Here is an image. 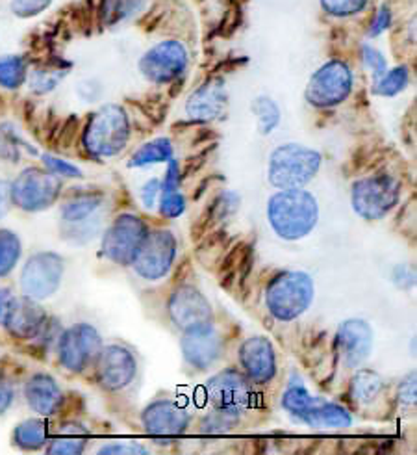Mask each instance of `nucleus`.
I'll list each match as a JSON object with an SVG mask.
<instances>
[{
    "label": "nucleus",
    "mask_w": 417,
    "mask_h": 455,
    "mask_svg": "<svg viewBox=\"0 0 417 455\" xmlns=\"http://www.w3.org/2000/svg\"><path fill=\"white\" fill-rule=\"evenodd\" d=\"M269 221L275 233L286 240H299L314 229L319 211L318 201L304 190H284L269 201Z\"/></svg>",
    "instance_id": "f257e3e1"
},
{
    "label": "nucleus",
    "mask_w": 417,
    "mask_h": 455,
    "mask_svg": "<svg viewBox=\"0 0 417 455\" xmlns=\"http://www.w3.org/2000/svg\"><path fill=\"white\" fill-rule=\"evenodd\" d=\"M130 138L129 116L117 105L102 107L88 123L83 148L97 158L114 156L127 148Z\"/></svg>",
    "instance_id": "f03ea898"
},
{
    "label": "nucleus",
    "mask_w": 417,
    "mask_h": 455,
    "mask_svg": "<svg viewBox=\"0 0 417 455\" xmlns=\"http://www.w3.org/2000/svg\"><path fill=\"white\" fill-rule=\"evenodd\" d=\"M321 155L297 143H287L275 149L269 162V180L275 188L297 190L316 177Z\"/></svg>",
    "instance_id": "7ed1b4c3"
},
{
    "label": "nucleus",
    "mask_w": 417,
    "mask_h": 455,
    "mask_svg": "<svg viewBox=\"0 0 417 455\" xmlns=\"http://www.w3.org/2000/svg\"><path fill=\"white\" fill-rule=\"evenodd\" d=\"M314 299V281L303 272H287L271 281L267 308L280 322L299 318Z\"/></svg>",
    "instance_id": "20e7f679"
},
{
    "label": "nucleus",
    "mask_w": 417,
    "mask_h": 455,
    "mask_svg": "<svg viewBox=\"0 0 417 455\" xmlns=\"http://www.w3.org/2000/svg\"><path fill=\"white\" fill-rule=\"evenodd\" d=\"M401 197V182L393 175H373L352 184V209L364 220H381L395 209Z\"/></svg>",
    "instance_id": "39448f33"
},
{
    "label": "nucleus",
    "mask_w": 417,
    "mask_h": 455,
    "mask_svg": "<svg viewBox=\"0 0 417 455\" xmlns=\"http://www.w3.org/2000/svg\"><path fill=\"white\" fill-rule=\"evenodd\" d=\"M59 192L61 182L58 175L39 168L25 170L13 180V184H10L12 203L28 212L49 209L56 203Z\"/></svg>",
    "instance_id": "423d86ee"
},
{
    "label": "nucleus",
    "mask_w": 417,
    "mask_h": 455,
    "mask_svg": "<svg viewBox=\"0 0 417 455\" xmlns=\"http://www.w3.org/2000/svg\"><path fill=\"white\" fill-rule=\"evenodd\" d=\"M352 90V75L343 61L332 60L319 68L306 86V100L316 108L338 107Z\"/></svg>",
    "instance_id": "0eeeda50"
},
{
    "label": "nucleus",
    "mask_w": 417,
    "mask_h": 455,
    "mask_svg": "<svg viewBox=\"0 0 417 455\" xmlns=\"http://www.w3.org/2000/svg\"><path fill=\"white\" fill-rule=\"evenodd\" d=\"M175 255L177 238L171 231L158 229L145 235L132 259V266L143 279L156 281L171 270Z\"/></svg>",
    "instance_id": "6e6552de"
},
{
    "label": "nucleus",
    "mask_w": 417,
    "mask_h": 455,
    "mask_svg": "<svg viewBox=\"0 0 417 455\" xmlns=\"http://www.w3.org/2000/svg\"><path fill=\"white\" fill-rule=\"evenodd\" d=\"M102 349V339L93 325L78 323L67 329L59 339V363L69 371H83L93 364Z\"/></svg>",
    "instance_id": "1a4fd4ad"
},
{
    "label": "nucleus",
    "mask_w": 417,
    "mask_h": 455,
    "mask_svg": "<svg viewBox=\"0 0 417 455\" xmlns=\"http://www.w3.org/2000/svg\"><path fill=\"white\" fill-rule=\"evenodd\" d=\"M147 235V225L136 214H121L114 220L102 240V253L112 262L129 266L138 251L139 243Z\"/></svg>",
    "instance_id": "9d476101"
},
{
    "label": "nucleus",
    "mask_w": 417,
    "mask_h": 455,
    "mask_svg": "<svg viewBox=\"0 0 417 455\" xmlns=\"http://www.w3.org/2000/svg\"><path fill=\"white\" fill-rule=\"evenodd\" d=\"M187 68V51L175 39L161 41L145 52L139 60L141 75L154 84H167L177 80Z\"/></svg>",
    "instance_id": "9b49d317"
},
{
    "label": "nucleus",
    "mask_w": 417,
    "mask_h": 455,
    "mask_svg": "<svg viewBox=\"0 0 417 455\" xmlns=\"http://www.w3.org/2000/svg\"><path fill=\"white\" fill-rule=\"evenodd\" d=\"M64 275V259L45 251L28 259L20 275V288L32 299H45L52 296Z\"/></svg>",
    "instance_id": "f8f14e48"
},
{
    "label": "nucleus",
    "mask_w": 417,
    "mask_h": 455,
    "mask_svg": "<svg viewBox=\"0 0 417 455\" xmlns=\"http://www.w3.org/2000/svg\"><path fill=\"white\" fill-rule=\"evenodd\" d=\"M104 197L100 194H80L67 201L61 209V220H64V233L76 240L82 236L86 242L95 236L98 231V211L102 209Z\"/></svg>",
    "instance_id": "ddd939ff"
},
{
    "label": "nucleus",
    "mask_w": 417,
    "mask_h": 455,
    "mask_svg": "<svg viewBox=\"0 0 417 455\" xmlns=\"http://www.w3.org/2000/svg\"><path fill=\"white\" fill-rule=\"evenodd\" d=\"M206 392L216 409H228L238 412L248 407L250 396H253L248 378L241 376L236 370H224L221 374L214 376L208 381Z\"/></svg>",
    "instance_id": "4468645a"
},
{
    "label": "nucleus",
    "mask_w": 417,
    "mask_h": 455,
    "mask_svg": "<svg viewBox=\"0 0 417 455\" xmlns=\"http://www.w3.org/2000/svg\"><path fill=\"white\" fill-rule=\"evenodd\" d=\"M136 359L127 347L108 346L100 349L97 357V376L106 390H121L129 387L136 376Z\"/></svg>",
    "instance_id": "2eb2a0df"
},
{
    "label": "nucleus",
    "mask_w": 417,
    "mask_h": 455,
    "mask_svg": "<svg viewBox=\"0 0 417 455\" xmlns=\"http://www.w3.org/2000/svg\"><path fill=\"white\" fill-rule=\"evenodd\" d=\"M169 315L177 327L187 331L204 323H210L212 308L197 288L180 286L169 299Z\"/></svg>",
    "instance_id": "dca6fc26"
},
{
    "label": "nucleus",
    "mask_w": 417,
    "mask_h": 455,
    "mask_svg": "<svg viewBox=\"0 0 417 455\" xmlns=\"http://www.w3.org/2000/svg\"><path fill=\"white\" fill-rule=\"evenodd\" d=\"M190 424V415L169 400H160L151 403L143 412V426L153 437L169 441L185 431Z\"/></svg>",
    "instance_id": "f3484780"
},
{
    "label": "nucleus",
    "mask_w": 417,
    "mask_h": 455,
    "mask_svg": "<svg viewBox=\"0 0 417 455\" xmlns=\"http://www.w3.org/2000/svg\"><path fill=\"white\" fill-rule=\"evenodd\" d=\"M182 351L185 361L197 370L210 368L223 354V342L217 331L204 323L193 329H187L182 339Z\"/></svg>",
    "instance_id": "a211bd4d"
},
{
    "label": "nucleus",
    "mask_w": 417,
    "mask_h": 455,
    "mask_svg": "<svg viewBox=\"0 0 417 455\" xmlns=\"http://www.w3.org/2000/svg\"><path fill=\"white\" fill-rule=\"evenodd\" d=\"M240 361L248 381L265 385L277 374V357L273 344L264 337L248 339L240 347Z\"/></svg>",
    "instance_id": "6ab92c4d"
},
{
    "label": "nucleus",
    "mask_w": 417,
    "mask_h": 455,
    "mask_svg": "<svg viewBox=\"0 0 417 455\" xmlns=\"http://www.w3.org/2000/svg\"><path fill=\"white\" fill-rule=\"evenodd\" d=\"M338 354L347 368L360 366L371 354L373 331L364 320H347L340 325L336 337Z\"/></svg>",
    "instance_id": "aec40b11"
},
{
    "label": "nucleus",
    "mask_w": 417,
    "mask_h": 455,
    "mask_svg": "<svg viewBox=\"0 0 417 455\" xmlns=\"http://www.w3.org/2000/svg\"><path fill=\"white\" fill-rule=\"evenodd\" d=\"M47 320V315L43 307H41L35 299L25 296L10 301L8 313L4 318V325L10 331V335L15 339H34L41 333Z\"/></svg>",
    "instance_id": "412c9836"
},
{
    "label": "nucleus",
    "mask_w": 417,
    "mask_h": 455,
    "mask_svg": "<svg viewBox=\"0 0 417 455\" xmlns=\"http://www.w3.org/2000/svg\"><path fill=\"white\" fill-rule=\"evenodd\" d=\"M226 108V90L223 80H210L185 102V112L195 121L217 119Z\"/></svg>",
    "instance_id": "4be33fe9"
},
{
    "label": "nucleus",
    "mask_w": 417,
    "mask_h": 455,
    "mask_svg": "<svg viewBox=\"0 0 417 455\" xmlns=\"http://www.w3.org/2000/svg\"><path fill=\"white\" fill-rule=\"evenodd\" d=\"M28 405L41 417H51L61 403V390L58 383L47 374H35L25 387Z\"/></svg>",
    "instance_id": "5701e85b"
},
{
    "label": "nucleus",
    "mask_w": 417,
    "mask_h": 455,
    "mask_svg": "<svg viewBox=\"0 0 417 455\" xmlns=\"http://www.w3.org/2000/svg\"><path fill=\"white\" fill-rule=\"evenodd\" d=\"M299 419L311 427H328V429H343V427H349L352 422L350 415L343 407L323 402L319 398H311V402L301 412Z\"/></svg>",
    "instance_id": "b1692460"
},
{
    "label": "nucleus",
    "mask_w": 417,
    "mask_h": 455,
    "mask_svg": "<svg viewBox=\"0 0 417 455\" xmlns=\"http://www.w3.org/2000/svg\"><path fill=\"white\" fill-rule=\"evenodd\" d=\"M180 168L177 160H169V170H167V175L163 182L160 184V212L165 218H177L184 212L185 209V199L180 192Z\"/></svg>",
    "instance_id": "393cba45"
},
{
    "label": "nucleus",
    "mask_w": 417,
    "mask_h": 455,
    "mask_svg": "<svg viewBox=\"0 0 417 455\" xmlns=\"http://www.w3.org/2000/svg\"><path fill=\"white\" fill-rule=\"evenodd\" d=\"M250 267H253V247H250L248 243H240L223 260L219 281L224 286H232L236 283L243 284L245 277L250 272Z\"/></svg>",
    "instance_id": "a878e982"
},
{
    "label": "nucleus",
    "mask_w": 417,
    "mask_h": 455,
    "mask_svg": "<svg viewBox=\"0 0 417 455\" xmlns=\"http://www.w3.org/2000/svg\"><path fill=\"white\" fill-rule=\"evenodd\" d=\"M384 379L371 370H360L350 383L352 400L360 405H371L382 396Z\"/></svg>",
    "instance_id": "bb28decb"
},
{
    "label": "nucleus",
    "mask_w": 417,
    "mask_h": 455,
    "mask_svg": "<svg viewBox=\"0 0 417 455\" xmlns=\"http://www.w3.org/2000/svg\"><path fill=\"white\" fill-rule=\"evenodd\" d=\"M86 444H88L86 429L78 424H66L58 433V437L52 439L47 451L61 453V455H78L83 451Z\"/></svg>",
    "instance_id": "cd10ccee"
},
{
    "label": "nucleus",
    "mask_w": 417,
    "mask_h": 455,
    "mask_svg": "<svg viewBox=\"0 0 417 455\" xmlns=\"http://www.w3.org/2000/svg\"><path fill=\"white\" fill-rule=\"evenodd\" d=\"M13 443L23 450H37L47 443V424L30 419L20 422L13 431Z\"/></svg>",
    "instance_id": "c85d7f7f"
},
{
    "label": "nucleus",
    "mask_w": 417,
    "mask_h": 455,
    "mask_svg": "<svg viewBox=\"0 0 417 455\" xmlns=\"http://www.w3.org/2000/svg\"><path fill=\"white\" fill-rule=\"evenodd\" d=\"M173 158V143L167 138H158L136 151L132 160L129 162L130 168H141V165L156 164V162H169Z\"/></svg>",
    "instance_id": "c756f323"
},
{
    "label": "nucleus",
    "mask_w": 417,
    "mask_h": 455,
    "mask_svg": "<svg viewBox=\"0 0 417 455\" xmlns=\"http://www.w3.org/2000/svg\"><path fill=\"white\" fill-rule=\"evenodd\" d=\"M250 110L258 119V129L262 134H271L280 123V110L277 107V102L269 97H256L250 105Z\"/></svg>",
    "instance_id": "7c9ffc66"
},
{
    "label": "nucleus",
    "mask_w": 417,
    "mask_h": 455,
    "mask_svg": "<svg viewBox=\"0 0 417 455\" xmlns=\"http://www.w3.org/2000/svg\"><path fill=\"white\" fill-rule=\"evenodd\" d=\"M27 80V61L20 56L0 60V86L17 90Z\"/></svg>",
    "instance_id": "2f4dec72"
},
{
    "label": "nucleus",
    "mask_w": 417,
    "mask_h": 455,
    "mask_svg": "<svg viewBox=\"0 0 417 455\" xmlns=\"http://www.w3.org/2000/svg\"><path fill=\"white\" fill-rule=\"evenodd\" d=\"M20 255V242L15 233L3 229L0 231V277L8 275Z\"/></svg>",
    "instance_id": "473e14b6"
},
{
    "label": "nucleus",
    "mask_w": 417,
    "mask_h": 455,
    "mask_svg": "<svg viewBox=\"0 0 417 455\" xmlns=\"http://www.w3.org/2000/svg\"><path fill=\"white\" fill-rule=\"evenodd\" d=\"M408 80H410V73L405 66L386 71L377 82V93L384 95V97L397 95L399 92H403L408 86Z\"/></svg>",
    "instance_id": "72a5a7b5"
},
{
    "label": "nucleus",
    "mask_w": 417,
    "mask_h": 455,
    "mask_svg": "<svg viewBox=\"0 0 417 455\" xmlns=\"http://www.w3.org/2000/svg\"><path fill=\"white\" fill-rule=\"evenodd\" d=\"M238 196L232 192H223L216 197V201L210 204V209L206 212V223H221L223 220L231 218L238 211Z\"/></svg>",
    "instance_id": "f704fd0d"
},
{
    "label": "nucleus",
    "mask_w": 417,
    "mask_h": 455,
    "mask_svg": "<svg viewBox=\"0 0 417 455\" xmlns=\"http://www.w3.org/2000/svg\"><path fill=\"white\" fill-rule=\"evenodd\" d=\"M311 398H314V396H311L310 392H308L301 383H291V385L287 387V390L284 392L282 405H284L286 411L291 412V415L299 417L301 412L308 407V403L311 402Z\"/></svg>",
    "instance_id": "c9c22d12"
},
{
    "label": "nucleus",
    "mask_w": 417,
    "mask_h": 455,
    "mask_svg": "<svg viewBox=\"0 0 417 455\" xmlns=\"http://www.w3.org/2000/svg\"><path fill=\"white\" fill-rule=\"evenodd\" d=\"M238 411H228V409H216L210 417L204 420V431L210 433V435H217V433L231 431L238 424Z\"/></svg>",
    "instance_id": "e433bc0d"
},
{
    "label": "nucleus",
    "mask_w": 417,
    "mask_h": 455,
    "mask_svg": "<svg viewBox=\"0 0 417 455\" xmlns=\"http://www.w3.org/2000/svg\"><path fill=\"white\" fill-rule=\"evenodd\" d=\"M367 4V0H321V6L327 13L334 17H350L360 13Z\"/></svg>",
    "instance_id": "4c0bfd02"
},
{
    "label": "nucleus",
    "mask_w": 417,
    "mask_h": 455,
    "mask_svg": "<svg viewBox=\"0 0 417 455\" xmlns=\"http://www.w3.org/2000/svg\"><path fill=\"white\" fill-rule=\"evenodd\" d=\"M19 146L20 140L12 125H3L0 127V158L8 160V162H17L19 160Z\"/></svg>",
    "instance_id": "58836bf2"
},
{
    "label": "nucleus",
    "mask_w": 417,
    "mask_h": 455,
    "mask_svg": "<svg viewBox=\"0 0 417 455\" xmlns=\"http://www.w3.org/2000/svg\"><path fill=\"white\" fill-rule=\"evenodd\" d=\"M51 3L52 0H12L10 8L17 17L28 19L45 12L51 6Z\"/></svg>",
    "instance_id": "ea45409f"
},
{
    "label": "nucleus",
    "mask_w": 417,
    "mask_h": 455,
    "mask_svg": "<svg viewBox=\"0 0 417 455\" xmlns=\"http://www.w3.org/2000/svg\"><path fill=\"white\" fill-rule=\"evenodd\" d=\"M136 3L138 0H106V4H104V15L108 17L110 23H115V20H121L134 13Z\"/></svg>",
    "instance_id": "a19ab883"
},
{
    "label": "nucleus",
    "mask_w": 417,
    "mask_h": 455,
    "mask_svg": "<svg viewBox=\"0 0 417 455\" xmlns=\"http://www.w3.org/2000/svg\"><path fill=\"white\" fill-rule=\"evenodd\" d=\"M43 162L49 168L51 173L58 175V177H69V179H80L82 177V172L76 168V165L61 160V158H56L52 155H43Z\"/></svg>",
    "instance_id": "79ce46f5"
},
{
    "label": "nucleus",
    "mask_w": 417,
    "mask_h": 455,
    "mask_svg": "<svg viewBox=\"0 0 417 455\" xmlns=\"http://www.w3.org/2000/svg\"><path fill=\"white\" fill-rule=\"evenodd\" d=\"M64 76V73H56V71H37V73H34V76H32V88L35 90V92H39V93H43V92H51L58 82H59V78Z\"/></svg>",
    "instance_id": "37998d69"
},
{
    "label": "nucleus",
    "mask_w": 417,
    "mask_h": 455,
    "mask_svg": "<svg viewBox=\"0 0 417 455\" xmlns=\"http://www.w3.org/2000/svg\"><path fill=\"white\" fill-rule=\"evenodd\" d=\"M364 60H366V66L373 71V76L374 78H381L386 71H388V68H386V58L377 51V49H373V47H364Z\"/></svg>",
    "instance_id": "c03bdc74"
},
{
    "label": "nucleus",
    "mask_w": 417,
    "mask_h": 455,
    "mask_svg": "<svg viewBox=\"0 0 417 455\" xmlns=\"http://www.w3.org/2000/svg\"><path fill=\"white\" fill-rule=\"evenodd\" d=\"M149 450L147 448H143V446H138V444H121V443H117V444H108V446H102L100 450H98V453H104V455H108V453H117V455H121V453H147Z\"/></svg>",
    "instance_id": "a18cd8bd"
},
{
    "label": "nucleus",
    "mask_w": 417,
    "mask_h": 455,
    "mask_svg": "<svg viewBox=\"0 0 417 455\" xmlns=\"http://www.w3.org/2000/svg\"><path fill=\"white\" fill-rule=\"evenodd\" d=\"M160 196V180H149L147 184L143 186V192H141V197H143V204L147 206V209H153L154 206V201L156 197Z\"/></svg>",
    "instance_id": "49530a36"
},
{
    "label": "nucleus",
    "mask_w": 417,
    "mask_h": 455,
    "mask_svg": "<svg viewBox=\"0 0 417 455\" xmlns=\"http://www.w3.org/2000/svg\"><path fill=\"white\" fill-rule=\"evenodd\" d=\"M389 20H391V13H389V10L386 8V6H382L381 8V12L377 13V19H374V23H373V27H371V32H369V36H379V34H382L388 27H389Z\"/></svg>",
    "instance_id": "de8ad7c7"
},
{
    "label": "nucleus",
    "mask_w": 417,
    "mask_h": 455,
    "mask_svg": "<svg viewBox=\"0 0 417 455\" xmlns=\"http://www.w3.org/2000/svg\"><path fill=\"white\" fill-rule=\"evenodd\" d=\"M12 204V194H10V184L6 180H0V220H3Z\"/></svg>",
    "instance_id": "09e8293b"
},
{
    "label": "nucleus",
    "mask_w": 417,
    "mask_h": 455,
    "mask_svg": "<svg viewBox=\"0 0 417 455\" xmlns=\"http://www.w3.org/2000/svg\"><path fill=\"white\" fill-rule=\"evenodd\" d=\"M399 395H401V400H405L408 403L415 402V376L413 374L408 376L406 381L401 385Z\"/></svg>",
    "instance_id": "8fccbe9b"
},
{
    "label": "nucleus",
    "mask_w": 417,
    "mask_h": 455,
    "mask_svg": "<svg viewBox=\"0 0 417 455\" xmlns=\"http://www.w3.org/2000/svg\"><path fill=\"white\" fill-rule=\"evenodd\" d=\"M12 402H13V390L8 385L0 383V415H3L4 411H8Z\"/></svg>",
    "instance_id": "3c124183"
},
{
    "label": "nucleus",
    "mask_w": 417,
    "mask_h": 455,
    "mask_svg": "<svg viewBox=\"0 0 417 455\" xmlns=\"http://www.w3.org/2000/svg\"><path fill=\"white\" fill-rule=\"evenodd\" d=\"M12 301V294L6 288H0V323H4L6 313H8V307Z\"/></svg>",
    "instance_id": "603ef678"
}]
</instances>
